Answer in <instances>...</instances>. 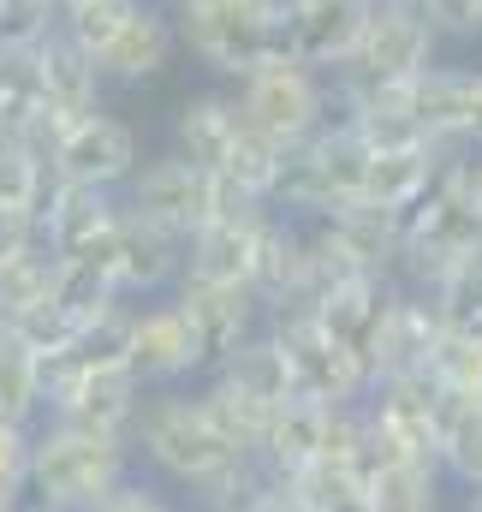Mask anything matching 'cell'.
<instances>
[{"label":"cell","instance_id":"29","mask_svg":"<svg viewBox=\"0 0 482 512\" xmlns=\"http://www.w3.org/2000/svg\"><path fill=\"white\" fill-rule=\"evenodd\" d=\"M209 376H221L227 387H239L250 405H262V411H274V405H286V399H298L292 393V370H286V358H280V346H274V334L262 328V334H250L239 352L221 364V370H209Z\"/></svg>","mask_w":482,"mask_h":512},{"label":"cell","instance_id":"26","mask_svg":"<svg viewBox=\"0 0 482 512\" xmlns=\"http://www.w3.org/2000/svg\"><path fill=\"white\" fill-rule=\"evenodd\" d=\"M274 215V209H268ZM262 215V221H268ZM262 221H203L191 239H185V274L179 280H215V286H244L250 274V245H256V227Z\"/></svg>","mask_w":482,"mask_h":512},{"label":"cell","instance_id":"7","mask_svg":"<svg viewBox=\"0 0 482 512\" xmlns=\"http://www.w3.org/2000/svg\"><path fill=\"white\" fill-rule=\"evenodd\" d=\"M268 334H274V346H280V358H286V370H292V393H298V399L328 405V411L369 399V387H375L369 370H363L358 358H352L310 310H280V316H268Z\"/></svg>","mask_w":482,"mask_h":512},{"label":"cell","instance_id":"58","mask_svg":"<svg viewBox=\"0 0 482 512\" xmlns=\"http://www.w3.org/2000/svg\"><path fill=\"white\" fill-rule=\"evenodd\" d=\"M24 512H42V507H24Z\"/></svg>","mask_w":482,"mask_h":512},{"label":"cell","instance_id":"30","mask_svg":"<svg viewBox=\"0 0 482 512\" xmlns=\"http://www.w3.org/2000/svg\"><path fill=\"white\" fill-rule=\"evenodd\" d=\"M72 328H84V322H96L102 310H114L125 304L120 286H114V274H108V262H90V256H60V274H54V298H48Z\"/></svg>","mask_w":482,"mask_h":512},{"label":"cell","instance_id":"2","mask_svg":"<svg viewBox=\"0 0 482 512\" xmlns=\"http://www.w3.org/2000/svg\"><path fill=\"white\" fill-rule=\"evenodd\" d=\"M125 477H137V453H131V441L90 435V429H66V423H36L24 507L96 512Z\"/></svg>","mask_w":482,"mask_h":512},{"label":"cell","instance_id":"19","mask_svg":"<svg viewBox=\"0 0 482 512\" xmlns=\"http://www.w3.org/2000/svg\"><path fill=\"white\" fill-rule=\"evenodd\" d=\"M244 286L256 292V304L268 316L280 310H310V274H304V221L292 215H268L256 227V245H250V274Z\"/></svg>","mask_w":482,"mask_h":512},{"label":"cell","instance_id":"59","mask_svg":"<svg viewBox=\"0 0 482 512\" xmlns=\"http://www.w3.org/2000/svg\"><path fill=\"white\" fill-rule=\"evenodd\" d=\"M369 6H381V0H369Z\"/></svg>","mask_w":482,"mask_h":512},{"label":"cell","instance_id":"34","mask_svg":"<svg viewBox=\"0 0 482 512\" xmlns=\"http://www.w3.org/2000/svg\"><path fill=\"white\" fill-rule=\"evenodd\" d=\"M197 405H203V417L215 423V435L227 441V447H239L256 459V441H262V423H268V411L262 405H250L239 387H227L221 376H209V382L197 387ZM280 411V405H274Z\"/></svg>","mask_w":482,"mask_h":512},{"label":"cell","instance_id":"6","mask_svg":"<svg viewBox=\"0 0 482 512\" xmlns=\"http://www.w3.org/2000/svg\"><path fill=\"white\" fill-rule=\"evenodd\" d=\"M435 54H441V30L429 24V12H423L417 0H381V6H369L358 48H352V60L334 72V84H358V90L405 84V78L441 66Z\"/></svg>","mask_w":482,"mask_h":512},{"label":"cell","instance_id":"40","mask_svg":"<svg viewBox=\"0 0 482 512\" xmlns=\"http://www.w3.org/2000/svg\"><path fill=\"white\" fill-rule=\"evenodd\" d=\"M429 382L441 387V393L482 399V340L477 334H441V346L429 358Z\"/></svg>","mask_w":482,"mask_h":512},{"label":"cell","instance_id":"14","mask_svg":"<svg viewBox=\"0 0 482 512\" xmlns=\"http://www.w3.org/2000/svg\"><path fill=\"white\" fill-rule=\"evenodd\" d=\"M363 18H369V0H286L280 12V54L334 78L352 48L363 36Z\"/></svg>","mask_w":482,"mask_h":512},{"label":"cell","instance_id":"17","mask_svg":"<svg viewBox=\"0 0 482 512\" xmlns=\"http://www.w3.org/2000/svg\"><path fill=\"white\" fill-rule=\"evenodd\" d=\"M399 292H405V286H399L393 274H358V280H346V286H334V292H322V298L310 304V316H316V322L358 358L363 370H369V382H375L381 328H387Z\"/></svg>","mask_w":482,"mask_h":512},{"label":"cell","instance_id":"45","mask_svg":"<svg viewBox=\"0 0 482 512\" xmlns=\"http://www.w3.org/2000/svg\"><path fill=\"white\" fill-rule=\"evenodd\" d=\"M96 512H173V501H167V489L155 477H125Z\"/></svg>","mask_w":482,"mask_h":512},{"label":"cell","instance_id":"56","mask_svg":"<svg viewBox=\"0 0 482 512\" xmlns=\"http://www.w3.org/2000/svg\"><path fill=\"white\" fill-rule=\"evenodd\" d=\"M173 512H191V507H179V501H173Z\"/></svg>","mask_w":482,"mask_h":512},{"label":"cell","instance_id":"18","mask_svg":"<svg viewBox=\"0 0 482 512\" xmlns=\"http://www.w3.org/2000/svg\"><path fill=\"white\" fill-rule=\"evenodd\" d=\"M30 72H36V90H42V108H48V126L66 131L72 120H84V114H102V72H96V60L72 42V36H60V30H48L36 48H30Z\"/></svg>","mask_w":482,"mask_h":512},{"label":"cell","instance_id":"23","mask_svg":"<svg viewBox=\"0 0 482 512\" xmlns=\"http://www.w3.org/2000/svg\"><path fill=\"white\" fill-rule=\"evenodd\" d=\"M453 155H459V149H441V143H417V149H369L363 197L381 203V209H411V203L441 179V167H447Z\"/></svg>","mask_w":482,"mask_h":512},{"label":"cell","instance_id":"13","mask_svg":"<svg viewBox=\"0 0 482 512\" xmlns=\"http://www.w3.org/2000/svg\"><path fill=\"white\" fill-rule=\"evenodd\" d=\"M125 215L120 191H96V185H48L42 209H36V227H42V245L54 256H90V262H108L114 245V227Z\"/></svg>","mask_w":482,"mask_h":512},{"label":"cell","instance_id":"49","mask_svg":"<svg viewBox=\"0 0 482 512\" xmlns=\"http://www.w3.org/2000/svg\"><path fill=\"white\" fill-rule=\"evenodd\" d=\"M18 72H24V54H12V48H0V102L12 96V84H18Z\"/></svg>","mask_w":482,"mask_h":512},{"label":"cell","instance_id":"20","mask_svg":"<svg viewBox=\"0 0 482 512\" xmlns=\"http://www.w3.org/2000/svg\"><path fill=\"white\" fill-rule=\"evenodd\" d=\"M179 54V36H173V12L155 6V0H137V12L120 24V36L96 54V72L102 84H155Z\"/></svg>","mask_w":482,"mask_h":512},{"label":"cell","instance_id":"24","mask_svg":"<svg viewBox=\"0 0 482 512\" xmlns=\"http://www.w3.org/2000/svg\"><path fill=\"white\" fill-rule=\"evenodd\" d=\"M322 423H328V405H310V399H286L280 411H268L262 423V441H256V465L268 477H298L304 465H316L322 453Z\"/></svg>","mask_w":482,"mask_h":512},{"label":"cell","instance_id":"12","mask_svg":"<svg viewBox=\"0 0 482 512\" xmlns=\"http://www.w3.org/2000/svg\"><path fill=\"white\" fill-rule=\"evenodd\" d=\"M173 304L185 310L197 346H203V376L221 370L233 352H239L250 334L268 328V310L256 304L250 286H215V280H179L173 286Z\"/></svg>","mask_w":482,"mask_h":512},{"label":"cell","instance_id":"52","mask_svg":"<svg viewBox=\"0 0 482 512\" xmlns=\"http://www.w3.org/2000/svg\"><path fill=\"white\" fill-rule=\"evenodd\" d=\"M0 512H24V507H18V501H0Z\"/></svg>","mask_w":482,"mask_h":512},{"label":"cell","instance_id":"54","mask_svg":"<svg viewBox=\"0 0 482 512\" xmlns=\"http://www.w3.org/2000/svg\"><path fill=\"white\" fill-rule=\"evenodd\" d=\"M155 6H167V12H173V6H179V0H155Z\"/></svg>","mask_w":482,"mask_h":512},{"label":"cell","instance_id":"5","mask_svg":"<svg viewBox=\"0 0 482 512\" xmlns=\"http://www.w3.org/2000/svg\"><path fill=\"white\" fill-rule=\"evenodd\" d=\"M233 102H239L244 126L262 131V137L280 143V149L316 137V131L334 120V84H328L322 72L286 60V54H274L268 66H256L250 78H239Z\"/></svg>","mask_w":482,"mask_h":512},{"label":"cell","instance_id":"21","mask_svg":"<svg viewBox=\"0 0 482 512\" xmlns=\"http://www.w3.org/2000/svg\"><path fill=\"white\" fill-rule=\"evenodd\" d=\"M239 131H244V120H239L233 90H197L173 114V155H185L203 173H221L233 143H239Z\"/></svg>","mask_w":482,"mask_h":512},{"label":"cell","instance_id":"48","mask_svg":"<svg viewBox=\"0 0 482 512\" xmlns=\"http://www.w3.org/2000/svg\"><path fill=\"white\" fill-rule=\"evenodd\" d=\"M244 512H304V501H298V495H292V489L274 477V483H268V489H262V495H256Z\"/></svg>","mask_w":482,"mask_h":512},{"label":"cell","instance_id":"11","mask_svg":"<svg viewBox=\"0 0 482 512\" xmlns=\"http://www.w3.org/2000/svg\"><path fill=\"white\" fill-rule=\"evenodd\" d=\"M209 191H215V173H203V167H191L185 155L167 149V155H143V167L131 173V185L120 197L131 215L167 227L173 239H191L209 221Z\"/></svg>","mask_w":482,"mask_h":512},{"label":"cell","instance_id":"39","mask_svg":"<svg viewBox=\"0 0 482 512\" xmlns=\"http://www.w3.org/2000/svg\"><path fill=\"white\" fill-rule=\"evenodd\" d=\"M280 161H286V149L280 143H268L262 131H239V143H233V155H227V167H221V179H233L239 191L250 197H268L274 191V179H280Z\"/></svg>","mask_w":482,"mask_h":512},{"label":"cell","instance_id":"38","mask_svg":"<svg viewBox=\"0 0 482 512\" xmlns=\"http://www.w3.org/2000/svg\"><path fill=\"white\" fill-rule=\"evenodd\" d=\"M286 489L304 501V512H369L363 471H334V465H304L298 477H286Z\"/></svg>","mask_w":482,"mask_h":512},{"label":"cell","instance_id":"37","mask_svg":"<svg viewBox=\"0 0 482 512\" xmlns=\"http://www.w3.org/2000/svg\"><path fill=\"white\" fill-rule=\"evenodd\" d=\"M54 274H60V256L36 239L24 256H12V262L0 268V310L18 316V310L48 304V298H54Z\"/></svg>","mask_w":482,"mask_h":512},{"label":"cell","instance_id":"55","mask_svg":"<svg viewBox=\"0 0 482 512\" xmlns=\"http://www.w3.org/2000/svg\"><path fill=\"white\" fill-rule=\"evenodd\" d=\"M0 334H6V310H0Z\"/></svg>","mask_w":482,"mask_h":512},{"label":"cell","instance_id":"22","mask_svg":"<svg viewBox=\"0 0 482 512\" xmlns=\"http://www.w3.org/2000/svg\"><path fill=\"white\" fill-rule=\"evenodd\" d=\"M441 316H435V304L423 298V292H399V304H393V316H387V328H381V352H375V382L381 376H429V358H435V346H441Z\"/></svg>","mask_w":482,"mask_h":512},{"label":"cell","instance_id":"44","mask_svg":"<svg viewBox=\"0 0 482 512\" xmlns=\"http://www.w3.org/2000/svg\"><path fill=\"white\" fill-rule=\"evenodd\" d=\"M48 30H54V6H36V0H0V48L30 54Z\"/></svg>","mask_w":482,"mask_h":512},{"label":"cell","instance_id":"31","mask_svg":"<svg viewBox=\"0 0 482 512\" xmlns=\"http://www.w3.org/2000/svg\"><path fill=\"white\" fill-rule=\"evenodd\" d=\"M54 364L60 370H131V304H114L96 322L72 328V340Z\"/></svg>","mask_w":482,"mask_h":512},{"label":"cell","instance_id":"43","mask_svg":"<svg viewBox=\"0 0 482 512\" xmlns=\"http://www.w3.org/2000/svg\"><path fill=\"white\" fill-rule=\"evenodd\" d=\"M30 441H36V423L0 417V501H18L24 507V489H30Z\"/></svg>","mask_w":482,"mask_h":512},{"label":"cell","instance_id":"15","mask_svg":"<svg viewBox=\"0 0 482 512\" xmlns=\"http://www.w3.org/2000/svg\"><path fill=\"white\" fill-rule=\"evenodd\" d=\"M131 376L143 387H185L191 376H203V346L173 292L131 304Z\"/></svg>","mask_w":482,"mask_h":512},{"label":"cell","instance_id":"47","mask_svg":"<svg viewBox=\"0 0 482 512\" xmlns=\"http://www.w3.org/2000/svg\"><path fill=\"white\" fill-rule=\"evenodd\" d=\"M42 239V227H36V215H18V209H0V268L12 262V256H24L30 245Z\"/></svg>","mask_w":482,"mask_h":512},{"label":"cell","instance_id":"60","mask_svg":"<svg viewBox=\"0 0 482 512\" xmlns=\"http://www.w3.org/2000/svg\"><path fill=\"white\" fill-rule=\"evenodd\" d=\"M477 340H482V334H477Z\"/></svg>","mask_w":482,"mask_h":512},{"label":"cell","instance_id":"4","mask_svg":"<svg viewBox=\"0 0 482 512\" xmlns=\"http://www.w3.org/2000/svg\"><path fill=\"white\" fill-rule=\"evenodd\" d=\"M173 36L203 72L239 84L280 54V6H268V0H179Z\"/></svg>","mask_w":482,"mask_h":512},{"label":"cell","instance_id":"50","mask_svg":"<svg viewBox=\"0 0 482 512\" xmlns=\"http://www.w3.org/2000/svg\"><path fill=\"white\" fill-rule=\"evenodd\" d=\"M471 191H477V215H482V155H471Z\"/></svg>","mask_w":482,"mask_h":512},{"label":"cell","instance_id":"36","mask_svg":"<svg viewBox=\"0 0 482 512\" xmlns=\"http://www.w3.org/2000/svg\"><path fill=\"white\" fill-rule=\"evenodd\" d=\"M137 12V0H60V12H54V30L60 36H72L90 60L120 36V24Z\"/></svg>","mask_w":482,"mask_h":512},{"label":"cell","instance_id":"8","mask_svg":"<svg viewBox=\"0 0 482 512\" xmlns=\"http://www.w3.org/2000/svg\"><path fill=\"white\" fill-rule=\"evenodd\" d=\"M143 393L149 387L131 370H60V364H42V423H66V429L131 441Z\"/></svg>","mask_w":482,"mask_h":512},{"label":"cell","instance_id":"3","mask_svg":"<svg viewBox=\"0 0 482 512\" xmlns=\"http://www.w3.org/2000/svg\"><path fill=\"white\" fill-rule=\"evenodd\" d=\"M399 221H405V251H399L393 280L411 286V292H423L453 262L482 256V215H477V191H471V155L459 149L441 167V179L411 209H399Z\"/></svg>","mask_w":482,"mask_h":512},{"label":"cell","instance_id":"1","mask_svg":"<svg viewBox=\"0 0 482 512\" xmlns=\"http://www.w3.org/2000/svg\"><path fill=\"white\" fill-rule=\"evenodd\" d=\"M131 453L155 471V483L179 489L191 512H244L274 477L215 435L197 393L185 387H149L143 411L131 423Z\"/></svg>","mask_w":482,"mask_h":512},{"label":"cell","instance_id":"57","mask_svg":"<svg viewBox=\"0 0 482 512\" xmlns=\"http://www.w3.org/2000/svg\"><path fill=\"white\" fill-rule=\"evenodd\" d=\"M471 42H482V24H477V36H471Z\"/></svg>","mask_w":482,"mask_h":512},{"label":"cell","instance_id":"42","mask_svg":"<svg viewBox=\"0 0 482 512\" xmlns=\"http://www.w3.org/2000/svg\"><path fill=\"white\" fill-rule=\"evenodd\" d=\"M6 334L12 340H24L42 364H54L60 352H66V340H72V322L54 310V304H36V310H18V316H6Z\"/></svg>","mask_w":482,"mask_h":512},{"label":"cell","instance_id":"27","mask_svg":"<svg viewBox=\"0 0 482 512\" xmlns=\"http://www.w3.org/2000/svg\"><path fill=\"white\" fill-rule=\"evenodd\" d=\"M435 465H441V477H447V483H459L465 495H471V489H482V399L441 393Z\"/></svg>","mask_w":482,"mask_h":512},{"label":"cell","instance_id":"16","mask_svg":"<svg viewBox=\"0 0 482 512\" xmlns=\"http://www.w3.org/2000/svg\"><path fill=\"white\" fill-rule=\"evenodd\" d=\"M108 274H114L125 304L167 298L179 286V274H185V239H173L167 227L125 209L120 227H114V245H108Z\"/></svg>","mask_w":482,"mask_h":512},{"label":"cell","instance_id":"9","mask_svg":"<svg viewBox=\"0 0 482 512\" xmlns=\"http://www.w3.org/2000/svg\"><path fill=\"white\" fill-rule=\"evenodd\" d=\"M363 429H369V465H381V459H435L441 387L429 376H381L363 399Z\"/></svg>","mask_w":482,"mask_h":512},{"label":"cell","instance_id":"51","mask_svg":"<svg viewBox=\"0 0 482 512\" xmlns=\"http://www.w3.org/2000/svg\"><path fill=\"white\" fill-rule=\"evenodd\" d=\"M465 512H482V489H471V495H465Z\"/></svg>","mask_w":482,"mask_h":512},{"label":"cell","instance_id":"41","mask_svg":"<svg viewBox=\"0 0 482 512\" xmlns=\"http://www.w3.org/2000/svg\"><path fill=\"white\" fill-rule=\"evenodd\" d=\"M447 143L482 155V66H453V114H447Z\"/></svg>","mask_w":482,"mask_h":512},{"label":"cell","instance_id":"32","mask_svg":"<svg viewBox=\"0 0 482 512\" xmlns=\"http://www.w3.org/2000/svg\"><path fill=\"white\" fill-rule=\"evenodd\" d=\"M54 173H48V149L24 143V137H0V209L36 215L48 197Z\"/></svg>","mask_w":482,"mask_h":512},{"label":"cell","instance_id":"46","mask_svg":"<svg viewBox=\"0 0 482 512\" xmlns=\"http://www.w3.org/2000/svg\"><path fill=\"white\" fill-rule=\"evenodd\" d=\"M417 6L429 12V24L441 36H477L482 24V0H417Z\"/></svg>","mask_w":482,"mask_h":512},{"label":"cell","instance_id":"33","mask_svg":"<svg viewBox=\"0 0 482 512\" xmlns=\"http://www.w3.org/2000/svg\"><path fill=\"white\" fill-rule=\"evenodd\" d=\"M423 298L435 304V316H441L447 334H482V256L453 262L447 274H435L423 286Z\"/></svg>","mask_w":482,"mask_h":512},{"label":"cell","instance_id":"35","mask_svg":"<svg viewBox=\"0 0 482 512\" xmlns=\"http://www.w3.org/2000/svg\"><path fill=\"white\" fill-rule=\"evenodd\" d=\"M0 417L42 423V358L12 334H0Z\"/></svg>","mask_w":482,"mask_h":512},{"label":"cell","instance_id":"53","mask_svg":"<svg viewBox=\"0 0 482 512\" xmlns=\"http://www.w3.org/2000/svg\"><path fill=\"white\" fill-rule=\"evenodd\" d=\"M36 6H54V12H60V0H36Z\"/></svg>","mask_w":482,"mask_h":512},{"label":"cell","instance_id":"25","mask_svg":"<svg viewBox=\"0 0 482 512\" xmlns=\"http://www.w3.org/2000/svg\"><path fill=\"white\" fill-rule=\"evenodd\" d=\"M328 233L352 251L363 274H393L399 268V251H405V221H399V209H381V203H369V197H352V203H340L334 215H328Z\"/></svg>","mask_w":482,"mask_h":512},{"label":"cell","instance_id":"28","mask_svg":"<svg viewBox=\"0 0 482 512\" xmlns=\"http://www.w3.org/2000/svg\"><path fill=\"white\" fill-rule=\"evenodd\" d=\"M441 483L435 459H381L363 471L369 512H441Z\"/></svg>","mask_w":482,"mask_h":512},{"label":"cell","instance_id":"10","mask_svg":"<svg viewBox=\"0 0 482 512\" xmlns=\"http://www.w3.org/2000/svg\"><path fill=\"white\" fill-rule=\"evenodd\" d=\"M143 167V131L120 114H84L48 143V173L60 185H96V191H125L131 173Z\"/></svg>","mask_w":482,"mask_h":512}]
</instances>
